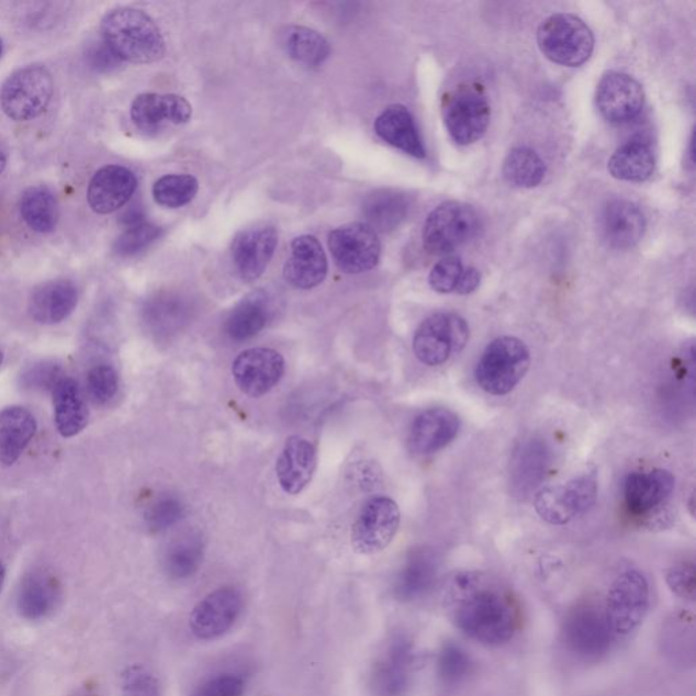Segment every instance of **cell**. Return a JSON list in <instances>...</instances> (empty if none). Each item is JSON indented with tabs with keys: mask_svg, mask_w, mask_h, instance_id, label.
Instances as JSON below:
<instances>
[{
	"mask_svg": "<svg viewBox=\"0 0 696 696\" xmlns=\"http://www.w3.org/2000/svg\"><path fill=\"white\" fill-rule=\"evenodd\" d=\"M442 607L461 632L486 647L510 642L521 627L515 593L487 573L453 574L444 584Z\"/></svg>",
	"mask_w": 696,
	"mask_h": 696,
	"instance_id": "1",
	"label": "cell"
},
{
	"mask_svg": "<svg viewBox=\"0 0 696 696\" xmlns=\"http://www.w3.org/2000/svg\"><path fill=\"white\" fill-rule=\"evenodd\" d=\"M101 32L102 40L122 61L148 65L165 54L161 31L142 10L119 8L110 11L102 19Z\"/></svg>",
	"mask_w": 696,
	"mask_h": 696,
	"instance_id": "2",
	"label": "cell"
},
{
	"mask_svg": "<svg viewBox=\"0 0 696 696\" xmlns=\"http://www.w3.org/2000/svg\"><path fill=\"white\" fill-rule=\"evenodd\" d=\"M530 367V352L523 340L502 336L486 347L476 364L475 379L484 392L504 396L520 384Z\"/></svg>",
	"mask_w": 696,
	"mask_h": 696,
	"instance_id": "3",
	"label": "cell"
},
{
	"mask_svg": "<svg viewBox=\"0 0 696 696\" xmlns=\"http://www.w3.org/2000/svg\"><path fill=\"white\" fill-rule=\"evenodd\" d=\"M650 607L649 582L641 570H621L610 584L604 616L615 639L627 638L639 629Z\"/></svg>",
	"mask_w": 696,
	"mask_h": 696,
	"instance_id": "4",
	"label": "cell"
},
{
	"mask_svg": "<svg viewBox=\"0 0 696 696\" xmlns=\"http://www.w3.org/2000/svg\"><path fill=\"white\" fill-rule=\"evenodd\" d=\"M541 54L557 65L580 67L591 59L595 36L584 21L573 14H553L538 30Z\"/></svg>",
	"mask_w": 696,
	"mask_h": 696,
	"instance_id": "5",
	"label": "cell"
},
{
	"mask_svg": "<svg viewBox=\"0 0 696 696\" xmlns=\"http://www.w3.org/2000/svg\"><path fill=\"white\" fill-rule=\"evenodd\" d=\"M54 94V78L43 65L20 68L0 89V105L11 120L30 122L43 115Z\"/></svg>",
	"mask_w": 696,
	"mask_h": 696,
	"instance_id": "6",
	"label": "cell"
},
{
	"mask_svg": "<svg viewBox=\"0 0 696 696\" xmlns=\"http://www.w3.org/2000/svg\"><path fill=\"white\" fill-rule=\"evenodd\" d=\"M481 218L470 204L445 202L427 216L424 247L430 255L447 256L478 236Z\"/></svg>",
	"mask_w": 696,
	"mask_h": 696,
	"instance_id": "7",
	"label": "cell"
},
{
	"mask_svg": "<svg viewBox=\"0 0 696 696\" xmlns=\"http://www.w3.org/2000/svg\"><path fill=\"white\" fill-rule=\"evenodd\" d=\"M596 472H586L559 486L540 490L535 496V510L546 523L564 525L585 515L596 504Z\"/></svg>",
	"mask_w": 696,
	"mask_h": 696,
	"instance_id": "8",
	"label": "cell"
},
{
	"mask_svg": "<svg viewBox=\"0 0 696 696\" xmlns=\"http://www.w3.org/2000/svg\"><path fill=\"white\" fill-rule=\"evenodd\" d=\"M470 339V327L454 313H436L416 329L413 348L416 358L427 367H439L452 353H459Z\"/></svg>",
	"mask_w": 696,
	"mask_h": 696,
	"instance_id": "9",
	"label": "cell"
},
{
	"mask_svg": "<svg viewBox=\"0 0 696 696\" xmlns=\"http://www.w3.org/2000/svg\"><path fill=\"white\" fill-rule=\"evenodd\" d=\"M444 122L450 138L461 146L481 141L487 133L492 108L481 90L460 87L444 99Z\"/></svg>",
	"mask_w": 696,
	"mask_h": 696,
	"instance_id": "10",
	"label": "cell"
},
{
	"mask_svg": "<svg viewBox=\"0 0 696 696\" xmlns=\"http://www.w3.org/2000/svg\"><path fill=\"white\" fill-rule=\"evenodd\" d=\"M401 525V509L388 496H374L363 505L351 529L352 549L362 555L384 551Z\"/></svg>",
	"mask_w": 696,
	"mask_h": 696,
	"instance_id": "11",
	"label": "cell"
},
{
	"mask_svg": "<svg viewBox=\"0 0 696 696\" xmlns=\"http://www.w3.org/2000/svg\"><path fill=\"white\" fill-rule=\"evenodd\" d=\"M562 638L570 652L581 659L602 658L616 641L603 609L593 604H579L563 621Z\"/></svg>",
	"mask_w": 696,
	"mask_h": 696,
	"instance_id": "12",
	"label": "cell"
},
{
	"mask_svg": "<svg viewBox=\"0 0 696 696\" xmlns=\"http://www.w3.org/2000/svg\"><path fill=\"white\" fill-rule=\"evenodd\" d=\"M244 610L243 593L233 586L209 593L193 608L190 629L199 641H215L229 632Z\"/></svg>",
	"mask_w": 696,
	"mask_h": 696,
	"instance_id": "13",
	"label": "cell"
},
{
	"mask_svg": "<svg viewBox=\"0 0 696 696\" xmlns=\"http://www.w3.org/2000/svg\"><path fill=\"white\" fill-rule=\"evenodd\" d=\"M330 254L336 266L346 273H362L379 265L381 243L372 227L353 222L329 234Z\"/></svg>",
	"mask_w": 696,
	"mask_h": 696,
	"instance_id": "14",
	"label": "cell"
},
{
	"mask_svg": "<svg viewBox=\"0 0 696 696\" xmlns=\"http://www.w3.org/2000/svg\"><path fill=\"white\" fill-rule=\"evenodd\" d=\"M414 670L413 642L404 635L388 639L372 672V687L378 696L407 694Z\"/></svg>",
	"mask_w": 696,
	"mask_h": 696,
	"instance_id": "15",
	"label": "cell"
},
{
	"mask_svg": "<svg viewBox=\"0 0 696 696\" xmlns=\"http://www.w3.org/2000/svg\"><path fill=\"white\" fill-rule=\"evenodd\" d=\"M675 490V476L670 471L655 470L648 472L630 473L625 483L626 505L632 515L648 517L653 515L658 520L663 521L666 506L671 495Z\"/></svg>",
	"mask_w": 696,
	"mask_h": 696,
	"instance_id": "16",
	"label": "cell"
},
{
	"mask_svg": "<svg viewBox=\"0 0 696 696\" xmlns=\"http://www.w3.org/2000/svg\"><path fill=\"white\" fill-rule=\"evenodd\" d=\"M232 372L239 391L250 397H260L282 380L284 359L271 348H250L239 353Z\"/></svg>",
	"mask_w": 696,
	"mask_h": 696,
	"instance_id": "17",
	"label": "cell"
},
{
	"mask_svg": "<svg viewBox=\"0 0 696 696\" xmlns=\"http://www.w3.org/2000/svg\"><path fill=\"white\" fill-rule=\"evenodd\" d=\"M278 232L270 224H258L239 232L232 245L234 267L244 282H255L265 273L276 254Z\"/></svg>",
	"mask_w": 696,
	"mask_h": 696,
	"instance_id": "18",
	"label": "cell"
},
{
	"mask_svg": "<svg viewBox=\"0 0 696 696\" xmlns=\"http://www.w3.org/2000/svg\"><path fill=\"white\" fill-rule=\"evenodd\" d=\"M596 104L609 123H627L642 111L643 89L637 79L627 74L610 71L597 85Z\"/></svg>",
	"mask_w": 696,
	"mask_h": 696,
	"instance_id": "19",
	"label": "cell"
},
{
	"mask_svg": "<svg viewBox=\"0 0 696 696\" xmlns=\"http://www.w3.org/2000/svg\"><path fill=\"white\" fill-rule=\"evenodd\" d=\"M191 116L190 102L176 94H141L131 105V119L136 127L147 134L157 133L167 125L186 124Z\"/></svg>",
	"mask_w": 696,
	"mask_h": 696,
	"instance_id": "20",
	"label": "cell"
},
{
	"mask_svg": "<svg viewBox=\"0 0 696 696\" xmlns=\"http://www.w3.org/2000/svg\"><path fill=\"white\" fill-rule=\"evenodd\" d=\"M138 180L130 169L120 165H108L91 179L88 202L97 214H111L127 204L133 198Z\"/></svg>",
	"mask_w": 696,
	"mask_h": 696,
	"instance_id": "21",
	"label": "cell"
},
{
	"mask_svg": "<svg viewBox=\"0 0 696 696\" xmlns=\"http://www.w3.org/2000/svg\"><path fill=\"white\" fill-rule=\"evenodd\" d=\"M327 272V256L316 237L301 236L291 243L290 256L283 270L284 279L291 287L311 290L324 282Z\"/></svg>",
	"mask_w": 696,
	"mask_h": 696,
	"instance_id": "22",
	"label": "cell"
},
{
	"mask_svg": "<svg viewBox=\"0 0 696 696\" xmlns=\"http://www.w3.org/2000/svg\"><path fill=\"white\" fill-rule=\"evenodd\" d=\"M459 416L448 408H430L411 425L408 447L416 454H431L448 447L458 437Z\"/></svg>",
	"mask_w": 696,
	"mask_h": 696,
	"instance_id": "23",
	"label": "cell"
},
{
	"mask_svg": "<svg viewBox=\"0 0 696 696\" xmlns=\"http://www.w3.org/2000/svg\"><path fill=\"white\" fill-rule=\"evenodd\" d=\"M600 231L610 248L630 249L641 242L647 231V220L636 203L615 199L603 210Z\"/></svg>",
	"mask_w": 696,
	"mask_h": 696,
	"instance_id": "24",
	"label": "cell"
},
{
	"mask_svg": "<svg viewBox=\"0 0 696 696\" xmlns=\"http://www.w3.org/2000/svg\"><path fill=\"white\" fill-rule=\"evenodd\" d=\"M192 312V302L188 296L165 291L146 301L142 318L154 338L168 339L190 323Z\"/></svg>",
	"mask_w": 696,
	"mask_h": 696,
	"instance_id": "25",
	"label": "cell"
},
{
	"mask_svg": "<svg viewBox=\"0 0 696 696\" xmlns=\"http://www.w3.org/2000/svg\"><path fill=\"white\" fill-rule=\"evenodd\" d=\"M316 467L315 445L300 436L290 437L277 461V478L283 492L300 494L311 483Z\"/></svg>",
	"mask_w": 696,
	"mask_h": 696,
	"instance_id": "26",
	"label": "cell"
},
{
	"mask_svg": "<svg viewBox=\"0 0 696 696\" xmlns=\"http://www.w3.org/2000/svg\"><path fill=\"white\" fill-rule=\"evenodd\" d=\"M438 575V558L429 547L408 553L395 581V595L402 602H415L431 591Z\"/></svg>",
	"mask_w": 696,
	"mask_h": 696,
	"instance_id": "27",
	"label": "cell"
},
{
	"mask_svg": "<svg viewBox=\"0 0 696 696\" xmlns=\"http://www.w3.org/2000/svg\"><path fill=\"white\" fill-rule=\"evenodd\" d=\"M551 450L541 439H529L516 449L510 463V486L518 496H527L545 481Z\"/></svg>",
	"mask_w": 696,
	"mask_h": 696,
	"instance_id": "28",
	"label": "cell"
},
{
	"mask_svg": "<svg viewBox=\"0 0 696 696\" xmlns=\"http://www.w3.org/2000/svg\"><path fill=\"white\" fill-rule=\"evenodd\" d=\"M78 304L76 284L67 279H56L33 291L30 301L31 316L40 324H59L71 315Z\"/></svg>",
	"mask_w": 696,
	"mask_h": 696,
	"instance_id": "29",
	"label": "cell"
},
{
	"mask_svg": "<svg viewBox=\"0 0 696 696\" xmlns=\"http://www.w3.org/2000/svg\"><path fill=\"white\" fill-rule=\"evenodd\" d=\"M374 130L382 141L408 156L418 159L426 157L418 127L406 106H388L375 120Z\"/></svg>",
	"mask_w": 696,
	"mask_h": 696,
	"instance_id": "30",
	"label": "cell"
},
{
	"mask_svg": "<svg viewBox=\"0 0 696 696\" xmlns=\"http://www.w3.org/2000/svg\"><path fill=\"white\" fill-rule=\"evenodd\" d=\"M36 429L31 411L19 406L0 411V465H13L36 435Z\"/></svg>",
	"mask_w": 696,
	"mask_h": 696,
	"instance_id": "31",
	"label": "cell"
},
{
	"mask_svg": "<svg viewBox=\"0 0 696 696\" xmlns=\"http://www.w3.org/2000/svg\"><path fill=\"white\" fill-rule=\"evenodd\" d=\"M363 215L367 225L378 233H390L406 221L409 199L396 190H378L363 202Z\"/></svg>",
	"mask_w": 696,
	"mask_h": 696,
	"instance_id": "32",
	"label": "cell"
},
{
	"mask_svg": "<svg viewBox=\"0 0 696 696\" xmlns=\"http://www.w3.org/2000/svg\"><path fill=\"white\" fill-rule=\"evenodd\" d=\"M55 424L63 437L71 438L88 425L89 409L72 379H63L54 390Z\"/></svg>",
	"mask_w": 696,
	"mask_h": 696,
	"instance_id": "33",
	"label": "cell"
},
{
	"mask_svg": "<svg viewBox=\"0 0 696 696\" xmlns=\"http://www.w3.org/2000/svg\"><path fill=\"white\" fill-rule=\"evenodd\" d=\"M60 586L48 573L37 572L22 582L19 595V610L25 619L47 618L58 607Z\"/></svg>",
	"mask_w": 696,
	"mask_h": 696,
	"instance_id": "34",
	"label": "cell"
},
{
	"mask_svg": "<svg viewBox=\"0 0 696 696\" xmlns=\"http://www.w3.org/2000/svg\"><path fill=\"white\" fill-rule=\"evenodd\" d=\"M655 158L652 147L641 139L621 145L608 162L609 173L615 179L641 182L653 175Z\"/></svg>",
	"mask_w": 696,
	"mask_h": 696,
	"instance_id": "35",
	"label": "cell"
},
{
	"mask_svg": "<svg viewBox=\"0 0 696 696\" xmlns=\"http://www.w3.org/2000/svg\"><path fill=\"white\" fill-rule=\"evenodd\" d=\"M270 317V305L267 296L258 291L244 299L234 307L225 324V333L234 341L255 338L265 329Z\"/></svg>",
	"mask_w": 696,
	"mask_h": 696,
	"instance_id": "36",
	"label": "cell"
},
{
	"mask_svg": "<svg viewBox=\"0 0 696 696\" xmlns=\"http://www.w3.org/2000/svg\"><path fill=\"white\" fill-rule=\"evenodd\" d=\"M22 220L33 232L50 233L59 220L58 202L54 192L44 186L31 187L22 193L20 202Z\"/></svg>",
	"mask_w": 696,
	"mask_h": 696,
	"instance_id": "37",
	"label": "cell"
},
{
	"mask_svg": "<svg viewBox=\"0 0 696 696\" xmlns=\"http://www.w3.org/2000/svg\"><path fill=\"white\" fill-rule=\"evenodd\" d=\"M281 43L291 59L310 67L323 65L330 53L327 40L310 27H284L281 33Z\"/></svg>",
	"mask_w": 696,
	"mask_h": 696,
	"instance_id": "38",
	"label": "cell"
},
{
	"mask_svg": "<svg viewBox=\"0 0 696 696\" xmlns=\"http://www.w3.org/2000/svg\"><path fill=\"white\" fill-rule=\"evenodd\" d=\"M204 545L201 535L187 534L169 546L164 557L165 572L173 580H188L195 575L203 562Z\"/></svg>",
	"mask_w": 696,
	"mask_h": 696,
	"instance_id": "39",
	"label": "cell"
},
{
	"mask_svg": "<svg viewBox=\"0 0 696 696\" xmlns=\"http://www.w3.org/2000/svg\"><path fill=\"white\" fill-rule=\"evenodd\" d=\"M502 173L513 187L535 188L545 179L546 164L532 148L517 147L507 154Z\"/></svg>",
	"mask_w": 696,
	"mask_h": 696,
	"instance_id": "40",
	"label": "cell"
},
{
	"mask_svg": "<svg viewBox=\"0 0 696 696\" xmlns=\"http://www.w3.org/2000/svg\"><path fill=\"white\" fill-rule=\"evenodd\" d=\"M199 191V182L190 175H168L153 187V197L168 209H180L191 203Z\"/></svg>",
	"mask_w": 696,
	"mask_h": 696,
	"instance_id": "41",
	"label": "cell"
},
{
	"mask_svg": "<svg viewBox=\"0 0 696 696\" xmlns=\"http://www.w3.org/2000/svg\"><path fill=\"white\" fill-rule=\"evenodd\" d=\"M159 236H161V229L158 226L145 221L139 222V224L128 226L120 234L115 245H113V252L120 258H133L156 243Z\"/></svg>",
	"mask_w": 696,
	"mask_h": 696,
	"instance_id": "42",
	"label": "cell"
},
{
	"mask_svg": "<svg viewBox=\"0 0 696 696\" xmlns=\"http://www.w3.org/2000/svg\"><path fill=\"white\" fill-rule=\"evenodd\" d=\"M184 512V505L176 496H161L146 512L147 528L151 532H164L179 523Z\"/></svg>",
	"mask_w": 696,
	"mask_h": 696,
	"instance_id": "43",
	"label": "cell"
},
{
	"mask_svg": "<svg viewBox=\"0 0 696 696\" xmlns=\"http://www.w3.org/2000/svg\"><path fill=\"white\" fill-rule=\"evenodd\" d=\"M88 392L96 404H106L119 390V375L111 364H97L88 374Z\"/></svg>",
	"mask_w": 696,
	"mask_h": 696,
	"instance_id": "44",
	"label": "cell"
},
{
	"mask_svg": "<svg viewBox=\"0 0 696 696\" xmlns=\"http://www.w3.org/2000/svg\"><path fill=\"white\" fill-rule=\"evenodd\" d=\"M694 619L693 616L681 613L673 615L670 624L665 627V649L667 653L675 655L678 652L684 654L688 647L694 649Z\"/></svg>",
	"mask_w": 696,
	"mask_h": 696,
	"instance_id": "45",
	"label": "cell"
},
{
	"mask_svg": "<svg viewBox=\"0 0 696 696\" xmlns=\"http://www.w3.org/2000/svg\"><path fill=\"white\" fill-rule=\"evenodd\" d=\"M463 262L456 256H447L439 260L429 276L430 288L439 294L452 293L458 287L461 273H463Z\"/></svg>",
	"mask_w": 696,
	"mask_h": 696,
	"instance_id": "46",
	"label": "cell"
},
{
	"mask_svg": "<svg viewBox=\"0 0 696 696\" xmlns=\"http://www.w3.org/2000/svg\"><path fill=\"white\" fill-rule=\"evenodd\" d=\"M61 378V368L55 362H38L21 375L22 385L32 391H53Z\"/></svg>",
	"mask_w": 696,
	"mask_h": 696,
	"instance_id": "47",
	"label": "cell"
},
{
	"mask_svg": "<svg viewBox=\"0 0 696 696\" xmlns=\"http://www.w3.org/2000/svg\"><path fill=\"white\" fill-rule=\"evenodd\" d=\"M124 696H159L157 677L147 667L133 665L122 676Z\"/></svg>",
	"mask_w": 696,
	"mask_h": 696,
	"instance_id": "48",
	"label": "cell"
},
{
	"mask_svg": "<svg viewBox=\"0 0 696 696\" xmlns=\"http://www.w3.org/2000/svg\"><path fill=\"white\" fill-rule=\"evenodd\" d=\"M666 584L676 596L694 602L696 593L694 563L683 562L667 570Z\"/></svg>",
	"mask_w": 696,
	"mask_h": 696,
	"instance_id": "49",
	"label": "cell"
},
{
	"mask_svg": "<svg viewBox=\"0 0 696 696\" xmlns=\"http://www.w3.org/2000/svg\"><path fill=\"white\" fill-rule=\"evenodd\" d=\"M470 659L454 644H448L439 658V673L447 682H459L470 672Z\"/></svg>",
	"mask_w": 696,
	"mask_h": 696,
	"instance_id": "50",
	"label": "cell"
},
{
	"mask_svg": "<svg viewBox=\"0 0 696 696\" xmlns=\"http://www.w3.org/2000/svg\"><path fill=\"white\" fill-rule=\"evenodd\" d=\"M244 692L245 682L242 676L222 673L204 682L193 696H243Z\"/></svg>",
	"mask_w": 696,
	"mask_h": 696,
	"instance_id": "51",
	"label": "cell"
},
{
	"mask_svg": "<svg viewBox=\"0 0 696 696\" xmlns=\"http://www.w3.org/2000/svg\"><path fill=\"white\" fill-rule=\"evenodd\" d=\"M87 61L91 70L97 72L115 70L122 63L104 40L90 45L87 53Z\"/></svg>",
	"mask_w": 696,
	"mask_h": 696,
	"instance_id": "52",
	"label": "cell"
},
{
	"mask_svg": "<svg viewBox=\"0 0 696 696\" xmlns=\"http://www.w3.org/2000/svg\"><path fill=\"white\" fill-rule=\"evenodd\" d=\"M481 284V272L476 268L468 267L461 273L458 287H456V293L460 295H467L473 293Z\"/></svg>",
	"mask_w": 696,
	"mask_h": 696,
	"instance_id": "53",
	"label": "cell"
},
{
	"mask_svg": "<svg viewBox=\"0 0 696 696\" xmlns=\"http://www.w3.org/2000/svg\"><path fill=\"white\" fill-rule=\"evenodd\" d=\"M5 165H8V158H5L4 153L0 151V173L3 172Z\"/></svg>",
	"mask_w": 696,
	"mask_h": 696,
	"instance_id": "54",
	"label": "cell"
},
{
	"mask_svg": "<svg viewBox=\"0 0 696 696\" xmlns=\"http://www.w3.org/2000/svg\"><path fill=\"white\" fill-rule=\"evenodd\" d=\"M5 572L2 562H0V591H2Z\"/></svg>",
	"mask_w": 696,
	"mask_h": 696,
	"instance_id": "55",
	"label": "cell"
},
{
	"mask_svg": "<svg viewBox=\"0 0 696 696\" xmlns=\"http://www.w3.org/2000/svg\"><path fill=\"white\" fill-rule=\"evenodd\" d=\"M2 54H3V40L2 37H0V58H2Z\"/></svg>",
	"mask_w": 696,
	"mask_h": 696,
	"instance_id": "56",
	"label": "cell"
},
{
	"mask_svg": "<svg viewBox=\"0 0 696 696\" xmlns=\"http://www.w3.org/2000/svg\"><path fill=\"white\" fill-rule=\"evenodd\" d=\"M77 696H96V695L90 693H81V694H78Z\"/></svg>",
	"mask_w": 696,
	"mask_h": 696,
	"instance_id": "57",
	"label": "cell"
},
{
	"mask_svg": "<svg viewBox=\"0 0 696 696\" xmlns=\"http://www.w3.org/2000/svg\"><path fill=\"white\" fill-rule=\"evenodd\" d=\"M2 363H3V352L0 351V367H2Z\"/></svg>",
	"mask_w": 696,
	"mask_h": 696,
	"instance_id": "58",
	"label": "cell"
}]
</instances>
